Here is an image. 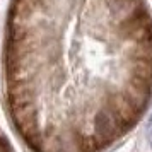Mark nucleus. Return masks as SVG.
Returning <instances> with one entry per match:
<instances>
[{
	"label": "nucleus",
	"instance_id": "f03ea898",
	"mask_svg": "<svg viewBox=\"0 0 152 152\" xmlns=\"http://www.w3.org/2000/svg\"><path fill=\"white\" fill-rule=\"evenodd\" d=\"M0 152H14V147L7 138V135L2 132V128H0Z\"/></svg>",
	"mask_w": 152,
	"mask_h": 152
},
{
	"label": "nucleus",
	"instance_id": "f257e3e1",
	"mask_svg": "<svg viewBox=\"0 0 152 152\" xmlns=\"http://www.w3.org/2000/svg\"><path fill=\"white\" fill-rule=\"evenodd\" d=\"M2 86L31 152H104L152 103L149 0H9Z\"/></svg>",
	"mask_w": 152,
	"mask_h": 152
}]
</instances>
